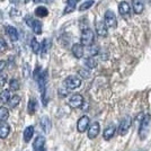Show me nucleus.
I'll return each instance as SVG.
<instances>
[{
    "label": "nucleus",
    "instance_id": "28",
    "mask_svg": "<svg viewBox=\"0 0 151 151\" xmlns=\"http://www.w3.org/2000/svg\"><path fill=\"white\" fill-rule=\"evenodd\" d=\"M95 4L94 0H87V1H85L83 4H81L80 5V7H79V10L80 12H83V10H87V9H89L90 7H93V5Z\"/></svg>",
    "mask_w": 151,
    "mask_h": 151
},
{
    "label": "nucleus",
    "instance_id": "18",
    "mask_svg": "<svg viewBox=\"0 0 151 151\" xmlns=\"http://www.w3.org/2000/svg\"><path fill=\"white\" fill-rule=\"evenodd\" d=\"M132 8H133V12L139 15V14H141L143 12V2L141 0H133Z\"/></svg>",
    "mask_w": 151,
    "mask_h": 151
},
{
    "label": "nucleus",
    "instance_id": "35",
    "mask_svg": "<svg viewBox=\"0 0 151 151\" xmlns=\"http://www.w3.org/2000/svg\"><path fill=\"white\" fill-rule=\"evenodd\" d=\"M7 78H8V76H7L6 73H0V86L6 85Z\"/></svg>",
    "mask_w": 151,
    "mask_h": 151
},
{
    "label": "nucleus",
    "instance_id": "23",
    "mask_svg": "<svg viewBox=\"0 0 151 151\" xmlns=\"http://www.w3.org/2000/svg\"><path fill=\"white\" fill-rule=\"evenodd\" d=\"M31 27H32V29H33V32H34L36 35L42 34V23H41L40 20L34 19V22H33V24H32Z\"/></svg>",
    "mask_w": 151,
    "mask_h": 151
},
{
    "label": "nucleus",
    "instance_id": "3",
    "mask_svg": "<svg viewBox=\"0 0 151 151\" xmlns=\"http://www.w3.org/2000/svg\"><path fill=\"white\" fill-rule=\"evenodd\" d=\"M150 115H145V117L141 121V125H140V130H139V135L141 139L147 138V135L149 133V129H150Z\"/></svg>",
    "mask_w": 151,
    "mask_h": 151
},
{
    "label": "nucleus",
    "instance_id": "14",
    "mask_svg": "<svg viewBox=\"0 0 151 151\" xmlns=\"http://www.w3.org/2000/svg\"><path fill=\"white\" fill-rule=\"evenodd\" d=\"M6 31L9 38L12 40V42H17L18 41V31L14 26H6Z\"/></svg>",
    "mask_w": 151,
    "mask_h": 151
},
{
    "label": "nucleus",
    "instance_id": "16",
    "mask_svg": "<svg viewBox=\"0 0 151 151\" xmlns=\"http://www.w3.org/2000/svg\"><path fill=\"white\" fill-rule=\"evenodd\" d=\"M10 132V126L6 122L0 123V139H6Z\"/></svg>",
    "mask_w": 151,
    "mask_h": 151
},
{
    "label": "nucleus",
    "instance_id": "5",
    "mask_svg": "<svg viewBox=\"0 0 151 151\" xmlns=\"http://www.w3.org/2000/svg\"><path fill=\"white\" fill-rule=\"evenodd\" d=\"M104 23L106 24L107 27L115 28L117 26V19H116L115 14L113 12H111V10H107L105 13V16H104Z\"/></svg>",
    "mask_w": 151,
    "mask_h": 151
},
{
    "label": "nucleus",
    "instance_id": "37",
    "mask_svg": "<svg viewBox=\"0 0 151 151\" xmlns=\"http://www.w3.org/2000/svg\"><path fill=\"white\" fill-rule=\"evenodd\" d=\"M79 75L81 76L82 78H89V76H90V73H89V71H87V70L81 69L80 71H79Z\"/></svg>",
    "mask_w": 151,
    "mask_h": 151
},
{
    "label": "nucleus",
    "instance_id": "4",
    "mask_svg": "<svg viewBox=\"0 0 151 151\" xmlns=\"http://www.w3.org/2000/svg\"><path fill=\"white\" fill-rule=\"evenodd\" d=\"M38 89L42 95V99H43V104L46 105V101H45V94H46V83H47V71H43V73L38 78Z\"/></svg>",
    "mask_w": 151,
    "mask_h": 151
},
{
    "label": "nucleus",
    "instance_id": "17",
    "mask_svg": "<svg viewBox=\"0 0 151 151\" xmlns=\"http://www.w3.org/2000/svg\"><path fill=\"white\" fill-rule=\"evenodd\" d=\"M119 13L122 16H126V15H129L131 13V7L126 1H122V2L119 4Z\"/></svg>",
    "mask_w": 151,
    "mask_h": 151
},
{
    "label": "nucleus",
    "instance_id": "11",
    "mask_svg": "<svg viewBox=\"0 0 151 151\" xmlns=\"http://www.w3.org/2000/svg\"><path fill=\"white\" fill-rule=\"evenodd\" d=\"M71 51H72L73 57L77 58V59H81L83 57V46L80 43H76V44L72 45Z\"/></svg>",
    "mask_w": 151,
    "mask_h": 151
},
{
    "label": "nucleus",
    "instance_id": "26",
    "mask_svg": "<svg viewBox=\"0 0 151 151\" xmlns=\"http://www.w3.org/2000/svg\"><path fill=\"white\" fill-rule=\"evenodd\" d=\"M31 47H32V51L35 53V54H37V53H40L41 52V44L37 42V40L35 37L32 38L31 41Z\"/></svg>",
    "mask_w": 151,
    "mask_h": 151
},
{
    "label": "nucleus",
    "instance_id": "21",
    "mask_svg": "<svg viewBox=\"0 0 151 151\" xmlns=\"http://www.w3.org/2000/svg\"><path fill=\"white\" fill-rule=\"evenodd\" d=\"M10 98H12V96H10V91L8 89H4L0 93V103H2V104L9 103Z\"/></svg>",
    "mask_w": 151,
    "mask_h": 151
},
{
    "label": "nucleus",
    "instance_id": "27",
    "mask_svg": "<svg viewBox=\"0 0 151 151\" xmlns=\"http://www.w3.org/2000/svg\"><path fill=\"white\" fill-rule=\"evenodd\" d=\"M85 64H86V67L88 69H95L97 67V61H96V59L94 57H89L85 60Z\"/></svg>",
    "mask_w": 151,
    "mask_h": 151
},
{
    "label": "nucleus",
    "instance_id": "25",
    "mask_svg": "<svg viewBox=\"0 0 151 151\" xmlns=\"http://www.w3.org/2000/svg\"><path fill=\"white\" fill-rule=\"evenodd\" d=\"M9 117V111L5 106L0 107V122H6Z\"/></svg>",
    "mask_w": 151,
    "mask_h": 151
},
{
    "label": "nucleus",
    "instance_id": "12",
    "mask_svg": "<svg viewBox=\"0 0 151 151\" xmlns=\"http://www.w3.org/2000/svg\"><path fill=\"white\" fill-rule=\"evenodd\" d=\"M115 132H116V127H115V125L107 126L106 129L104 130V132H103V138H104V140L108 141V140H111V139L115 135Z\"/></svg>",
    "mask_w": 151,
    "mask_h": 151
},
{
    "label": "nucleus",
    "instance_id": "24",
    "mask_svg": "<svg viewBox=\"0 0 151 151\" xmlns=\"http://www.w3.org/2000/svg\"><path fill=\"white\" fill-rule=\"evenodd\" d=\"M50 47H51V40L45 38L44 41L42 42V44H41V52H42V54L45 55V54L49 52Z\"/></svg>",
    "mask_w": 151,
    "mask_h": 151
},
{
    "label": "nucleus",
    "instance_id": "36",
    "mask_svg": "<svg viewBox=\"0 0 151 151\" xmlns=\"http://www.w3.org/2000/svg\"><path fill=\"white\" fill-rule=\"evenodd\" d=\"M24 76H25V78L31 76V70H29V64L28 63H25V65H24Z\"/></svg>",
    "mask_w": 151,
    "mask_h": 151
},
{
    "label": "nucleus",
    "instance_id": "8",
    "mask_svg": "<svg viewBox=\"0 0 151 151\" xmlns=\"http://www.w3.org/2000/svg\"><path fill=\"white\" fill-rule=\"evenodd\" d=\"M101 132V125L98 122H94L88 129V138L89 139H95L98 137V134Z\"/></svg>",
    "mask_w": 151,
    "mask_h": 151
},
{
    "label": "nucleus",
    "instance_id": "34",
    "mask_svg": "<svg viewBox=\"0 0 151 151\" xmlns=\"http://www.w3.org/2000/svg\"><path fill=\"white\" fill-rule=\"evenodd\" d=\"M7 47H8L7 42L4 38H0V52H5L7 50Z\"/></svg>",
    "mask_w": 151,
    "mask_h": 151
},
{
    "label": "nucleus",
    "instance_id": "15",
    "mask_svg": "<svg viewBox=\"0 0 151 151\" xmlns=\"http://www.w3.org/2000/svg\"><path fill=\"white\" fill-rule=\"evenodd\" d=\"M45 145V138L42 135H38L35 138L34 142H33V149L34 150H40V149H44Z\"/></svg>",
    "mask_w": 151,
    "mask_h": 151
},
{
    "label": "nucleus",
    "instance_id": "1",
    "mask_svg": "<svg viewBox=\"0 0 151 151\" xmlns=\"http://www.w3.org/2000/svg\"><path fill=\"white\" fill-rule=\"evenodd\" d=\"M95 34L90 28H83L81 32V37H80V44L82 46H91L94 43Z\"/></svg>",
    "mask_w": 151,
    "mask_h": 151
},
{
    "label": "nucleus",
    "instance_id": "29",
    "mask_svg": "<svg viewBox=\"0 0 151 151\" xmlns=\"http://www.w3.org/2000/svg\"><path fill=\"white\" fill-rule=\"evenodd\" d=\"M19 103H20V97H19L18 95H14L13 97L10 98V101H9V106L12 107V108H14V107H16L17 105H18Z\"/></svg>",
    "mask_w": 151,
    "mask_h": 151
},
{
    "label": "nucleus",
    "instance_id": "38",
    "mask_svg": "<svg viewBox=\"0 0 151 151\" xmlns=\"http://www.w3.org/2000/svg\"><path fill=\"white\" fill-rule=\"evenodd\" d=\"M6 68V62L5 61H0V73H2V71H4V69Z\"/></svg>",
    "mask_w": 151,
    "mask_h": 151
},
{
    "label": "nucleus",
    "instance_id": "13",
    "mask_svg": "<svg viewBox=\"0 0 151 151\" xmlns=\"http://www.w3.org/2000/svg\"><path fill=\"white\" fill-rule=\"evenodd\" d=\"M96 33L101 37H104V36L107 35V26L104 22H97V24H96Z\"/></svg>",
    "mask_w": 151,
    "mask_h": 151
},
{
    "label": "nucleus",
    "instance_id": "20",
    "mask_svg": "<svg viewBox=\"0 0 151 151\" xmlns=\"http://www.w3.org/2000/svg\"><path fill=\"white\" fill-rule=\"evenodd\" d=\"M80 0H67V7L64 9V14H70L73 12L76 8V5L79 2Z\"/></svg>",
    "mask_w": 151,
    "mask_h": 151
},
{
    "label": "nucleus",
    "instance_id": "22",
    "mask_svg": "<svg viewBox=\"0 0 151 151\" xmlns=\"http://www.w3.org/2000/svg\"><path fill=\"white\" fill-rule=\"evenodd\" d=\"M35 15L40 17V18H43V17H46L47 15H49V10H47V8L44 6H40L37 7L36 9H35Z\"/></svg>",
    "mask_w": 151,
    "mask_h": 151
},
{
    "label": "nucleus",
    "instance_id": "31",
    "mask_svg": "<svg viewBox=\"0 0 151 151\" xmlns=\"http://www.w3.org/2000/svg\"><path fill=\"white\" fill-rule=\"evenodd\" d=\"M9 86H10V89H12V90H18L19 81L17 80V79H12L10 82H9Z\"/></svg>",
    "mask_w": 151,
    "mask_h": 151
},
{
    "label": "nucleus",
    "instance_id": "39",
    "mask_svg": "<svg viewBox=\"0 0 151 151\" xmlns=\"http://www.w3.org/2000/svg\"><path fill=\"white\" fill-rule=\"evenodd\" d=\"M33 1H34V2H35V4H40V2H41V1H42V0H33Z\"/></svg>",
    "mask_w": 151,
    "mask_h": 151
},
{
    "label": "nucleus",
    "instance_id": "2",
    "mask_svg": "<svg viewBox=\"0 0 151 151\" xmlns=\"http://www.w3.org/2000/svg\"><path fill=\"white\" fill-rule=\"evenodd\" d=\"M63 85L67 89L73 90V89L79 88L81 86V79L79 77H77V76H69V77H67L64 79Z\"/></svg>",
    "mask_w": 151,
    "mask_h": 151
},
{
    "label": "nucleus",
    "instance_id": "33",
    "mask_svg": "<svg viewBox=\"0 0 151 151\" xmlns=\"http://www.w3.org/2000/svg\"><path fill=\"white\" fill-rule=\"evenodd\" d=\"M90 49H89V53H90V57H95L97 53H98V46H94V45H91V46H89Z\"/></svg>",
    "mask_w": 151,
    "mask_h": 151
},
{
    "label": "nucleus",
    "instance_id": "32",
    "mask_svg": "<svg viewBox=\"0 0 151 151\" xmlns=\"http://www.w3.org/2000/svg\"><path fill=\"white\" fill-rule=\"evenodd\" d=\"M43 73V71H42V69H41V67H37L36 69H35V71H34V73H33V77H34V79L37 81L38 78L41 77V75Z\"/></svg>",
    "mask_w": 151,
    "mask_h": 151
},
{
    "label": "nucleus",
    "instance_id": "19",
    "mask_svg": "<svg viewBox=\"0 0 151 151\" xmlns=\"http://www.w3.org/2000/svg\"><path fill=\"white\" fill-rule=\"evenodd\" d=\"M33 135H34V127L33 126H27L25 131H24V141L25 142H31Z\"/></svg>",
    "mask_w": 151,
    "mask_h": 151
},
{
    "label": "nucleus",
    "instance_id": "40",
    "mask_svg": "<svg viewBox=\"0 0 151 151\" xmlns=\"http://www.w3.org/2000/svg\"><path fill=\"white\" fill-rule=\"evenodd\" d=\"M34 151H46V150H45V148H44V149H40V150H34Z\"/></svg>",
    "mask_w": 151,
    "mask_h": 151
},
{
    "label": "nucleus",
    "instance_id": "7",
    "mask_svg": "<svg viewBox=\"0 0 151 151\" xmlns=\"http://www.w3.org/2000/svg\"><path fill=\"white\" fill-rule=\"evenodd\" d=\"M83 104V97L80 94H75L70 97L69 99V105L72 108H78L81 107V105Z\"/></svg>",
    "mask_w": 151,
    "mask_h": 151
},
{
    "label": "nucleus",
    "instance_id": "10",
    "mask_svg": "<svg viewBox=\"0 0 151 151\" xmlns=\"http://www.w3.org/2000/svg\"><path fill=\"white\" fill-rule=\"evenodd\" d=\"M41 127H42L43 132H45V133L51 132V129H52V122H51L49 116H43V117L41 119Z\"/></svg>",
    "mask_w": 151,
    "mask_h": 151
},
{
    "label": "nucleus",
    "instance_id": "9",
    "mask_svg": "<svg viewBox=\"0 0 151 151\" xmlns=\"http://www.w3.org/2000/svg\"><path fill=\"white\" fill-rule=\"evenodd\" d=\"M131 117H129V116H126L125 119H123V121L121 122L120 124V127H119V132L120 134H125L127 131H129V129H130V126H131Z\"/></svg>",
    "mask_w": 151,
    "mask_h": 151
},
{
    "label": "nucleus",
    "instance_id": "30",
    "mask_svg": "<svg viewBox=\"0 0 151 151\" xmlns=\"http://www.w3.org/2000/svg\"><path fill=\"white\" fill-rule=\"evenodd\" d=\"M35 108H36V101L34 98H32L28 101V113L33 115V114L35 113Z\"/></svg>",
    "mask_w": 151,
    "mask_h": 151
},
{
    "label": "nucleus",
    "instance_id": "6",
    "mask_svg": "<svg viewBox=\"0 0 151 151\" xmlns=\"http://www.w3.org/2000/svg\"><path fill=\"white\" fill-rule=\"evenodd\" d=\"M89 123H90V120L87 115H83L81 116L78 122H77V130L79 133H83L87 131V129L89 127Z\"/></svg>",
    "mask_w": 151,
    "mask_h": 151
}]
</instances>
